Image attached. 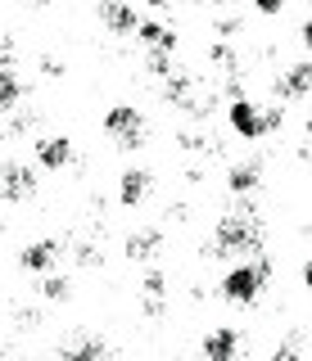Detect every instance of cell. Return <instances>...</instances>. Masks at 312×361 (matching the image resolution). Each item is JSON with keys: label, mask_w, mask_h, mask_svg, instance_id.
<instances>
[{"label": "cell", "mask_w": 312, "mask_h": 361, "mask_svg": "<svg viewBox=\"0 0 312 361\" xmlns=\"http://www.w3.org/2000/svg\"><path fill=\"white\" fill-rule=\"evenodd\" d=\"M263 248V231L249 212H231V217L217 221V240H213V257L227 253H258Z\"/></svg>", "instance_id": "cell-1"}, {"label": "cell", "mask_w": 312, "mask_h": 361, "mask_svg": "<svg viewBox=\"0 0 312 361\" xmlns=\"http://www.w3.org/2000/svg\"><path fill=\"white\" fill-rule=\"evenodd\" d=\"M267 276H272V262L258 257V262L231 271V276L222 280V293H227V302H253V298H258V289L267 285Z\"/></svg>", "instance_id": "cell-2"}, {"label": "cell", "mask_w": 312, "mask_h": 361, "mask_svg": "<svg viewBox=\"0 0 312 361\" xmlns=\"http://www.w3.org/2000/svg\"><path fill=\"white\" fill-rule=\"evenodd\" d=\"M104 131H109V135H118L122 145H140V135H145V118H140L136 109L118 104V109H109V113H104Z\"/></svg>", "instance_id": "cell-3"}, {"label": "cell", "mask_w": 312, "mask_h": 361, "mask_svg": "<svg viewBox=\"0 0 312 361\" xmlns=\"http://www.w3.org/2000/svg\"><path fill=\"white\" fill-rule=\"evenodd\" d=\"M37 190V176L28 172L23 163H0V199H28Z\"/></svg>", "instance_id": "cell-4"}, {"label": "cell", "mask_w": 312, "mask_h": 361, "mask_svg": "<svg viewBox=\"0 0 312 361\" xmlns=\"http://www.w3.org/2000/svg\"><path fill=\"white\" fill-rule=\"evenodd\" d=\"M231 127H236L244 140H258V135H263V113H258V104L236 99V104H231Z\"/></svg>", "instance_id": "cell-5"}, {"label": "cell", "mask_w": 312, "mask_h": 361, "mask_svg": "<svg viewBox=\"0 0 312 361\" xmlns=\"http://www.w3.org/2000/svg\"><path fill=\"white\" fill-rule=\"evenodd\" d=\"M100 18H104V27L109 32H118V37H127V32H136V9H127V5H118V0H104L100 5Z\"/></svg>", "instance_id": "cell-6"}, {"label": "cell", "mask_w": 312, "mask_h": 361, "mask_svg": "<svg viewBox=\"0 0 312 361\" xmlns=\"http://www.w3.org/2000/svg\"><path fill=\"white\" fill-rule=\"evenodd\" d=\"M37 158H41L46 167H54V172H59V167L73 158V145L64 140V135H50V140H41V145H37Z\"/></svg>", "instance_id": "cell-7"}, {"label": "cell", "mask_w": 312, "mask_h": 361, "mask_svg": "<svg viewBox=\"0 0 312 361\" xmlns=\"http://www.w3.org/2000/svg\"><path fill=\"white\" fill-rule=\"evenodd\" d=\"M204 357L208 361H231L236 357V330H217L204 338Z\"/></svg>", "instance_id": "cell-8"}, {"label": "cell", "mask_w": 312, "mask_h": 361, "mask_svg": "<svg viewBox=\"0 0 312 361\" xmlns=\"http://www.w3.org/2000/svg\"><path fill=\"white\" fill-rule=\"evenodd\" d=\"M145 190H150V172H127V176H122L118 199L131 208V203H140V199H145Z\"/></svg>", "instance_id": "cell-9"}, {"label": "cell", "mask_w": 312, "mask_h": 361, "mask_svg": "<svg viewBox=\"0 0 312 361\" xmlns=\"http://www.w3.org/2000/svg\"><path fill=\"white\" fill-rule=\"evenodd\" d=\"M54 253H59V244H54V240H41V244H32L28 253H23V267L28 271H46L54 262Z\"/></svg>", "instance_id": "cell-10"}, {"label": "cell", "mask_w": 312, "mask_h": 361, "mask_svg": "<svg viewBox=\"0 0 312 361\" xmlns=\"http://www.w3.org/2000/svg\"><path fill=\"white\" fill-rule=\"evenodd\" d=\"M18 99H23V86H18V77L9 73L5 63H0V113H9Z\"/></svg>", "instance_id": "cell-11"}, {"label": "cell", "mask_w": 312, "mask_h": 361, "mask_svg": "<svg viewBox=\"0 0 312 361\" xmlns=\"http://www.w3.org/2000/svg\"><path fill=\"white\" fill-rule=\"evenodd\" d=\"M136 32H140V41L145 45H159V50H176V37H172V32L168 27H159V23H136Z\"/></svg>", "instance_id": "cell-12"}, {"label": "cell", "mask_w": 312, "mask_h": 361, "mask_svg": "<svg viewBox=\"0 0 312 361\" xmlns=\"http://www.w3.org/2000/svg\"><path fill=\"white\" fill-rule=\"evenodd\" d=\"M227 185L236 190V195H249L253 185H258V163H240V167H231V176H227Z\"/></svg>", "instance_id": "cell-13"}, {"label": "cell", "mask_w": 312, "mask_h": 361, "mask_svg": "<svg viewBox=\"0 0 312 361\" xmlns=\"http://www.w3.org/2000/svg\"><path fill=\"white\" fill-rule=\"evenodd\" d=\"M308 90V63H294L285 82H276V95H304Z\"/></svg>", "instance_id": "cell-14"}, {"label": "cell", "mask_w": 312, "mask_h": 361, "mask_svg": "<svg viewBox=\"0 0 312 361\" xmlns=\"http://www.w3.org/2000/svg\"><path fill=\"white\" fill-rule=\"evenodd\" d=\"M163 235L159 231H140V235H131L127 240V257H150V248H159Z\"/></svg>", "instance_id": "cell-15"}, {"label": "cell", "mask_w": 312, "mask_h": 361, "mask_svg": "<svg viewBox=\"0 0 312 361\" xmlns=\"http://www.w3.org/2000/svg\"><path fill=\"white\" fill-rule=\"evenodd\" d=\"M168 99H176V104H186V99H191V77L186 73H168Z\"/></svg>", "instance_id": "cell-16"}, {"label": "cell", "mask_w": 312, "mask_h": 361, "mask_svg": "<svg viewBox=\"0 0 312 361\" xmlns=\"http://www.w3.org/2000/svg\"><path fill=\"white\" fill-rule=\"evenodd\" d=\"M145 293H150V312H159V293H163V276H159V271L145 276Z\"/></svg>", "instance_id": "cell-17"}, {"label": "cell", "mask_w": 312, "mask_h": 361, "mask_svg": "<svg viewBox=\"0 0 312 361\" xmlns=\"http://www.w3.org/2000/svg\"><path fill=\"white\" fill-rule=\"evenodd\" d=\"M168 68H172L168 50H159V45H154V50H150V73H154V77H168Z\"/></svg>", "instance_id": "cell-18"}, {"label": "cell", "mask_w": 312, "mask_h": 361, "mask_svg": "<svg viewBox=\"0 0 312 361\" xmlns=\"http://www.w3.org/2000/svg\"><path fill=\"white\" fill-rule=\"evenodd\" d=\"M41 293H46L50 302H59V298H68V280H59V276H50L46 285H41Z\"/></svg>", "instance_id": "cell-19"}, {"label": "cell", "mask_w": 312, "mask_h": 361, "mask_svg": "<svg viewBox=\"0 0 312 361\" xmlns=\"http://www.w3.org/2000/svg\"><path fill=\"white\" fill-rule=\"evenodd\" d=\"M109 353V343H100V338H86V343H77L68 357H104Z\"/></svg>", "instance_id": "cell-20"}, {"label": "cell", "mask_w": 312, "mask_h": 361, "mask_svg": "<svg viewBox=\"0 0 312 361\" xmlns=\"http://www.w3.org/2000/svg\"><path fill=\"white\" fill-rule=\"evenodd\" d=\"M213 63H222V68H231V73H236V54H231L227 45H213Z\"/></svg>", "instance_id": "cell-21"}, {"label": "cell", "mask_w": 312, "mask_h": 361, "mask_svg": "<svg viewBox=\"0 0 312 361\" xmlns=\"http://www.w3.org/2000/svg\"><path fill=\"white\" fill-rule=\"evenodd\" d=\"M281 118H285V113H281V109H267V113H263V135H267V131H276V127H281Z\"/></svg>", "instance_id": "cell-22"}, {"label": "cell", "mask_w": 312, "mask_h": 361, "mask_svg": "<svg viewBox=\"0 0 312 361\" xmlns=\"http://www.w3.org/2000/svg\"><path fill=\"white\" fill-rule=\"evenodd\" d=\"M281 5H285V0H258L263 14H281Z\"/></svg>", "instance_id": "cell-23"}, {"label": "cell", "mask_w": 312, "mask_h": 361, "mask_svg": "<svg viewBox=\"0 0 312 361\" xmlns=\"http://www.w3.org/2000/svg\"><path fill=\"white\" fill-rule=\"evenodd\" d=\"M28 5H46V0H28Z\"/></svg>", "instance_id": "cell-24"}]
</instances>
